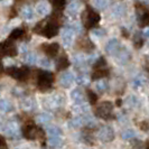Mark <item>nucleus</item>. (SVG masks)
Masks as SVG:
<instances>
[{
	"label": "nucleus",
	"instance_id": "f257e3e1",
	"mask_svg": "<svg viewBox=\"0 0 149 149\" xmlns=\"http://www.w3.org/2000/svg\"><path fill=\"white\" fill-rule=\"evenodd\" d=\"M7 74L13 76L16 80H26L29 75V68L26 66L22 67H8L7 68Z\"/></svg>",
	"mask_w": 149,
	"mask_h": 149
},
{
	"label": "nucleus",
	"instance_id": "f03ea898",
	"mask_svg": "<svg viewBox=\"0 0 149 149\" xmlns=\"http://www.w3.org/2000/svg\"><path fill=\"white\" fill-rule=\"evenodd\" d=\"M53 83V74L49 72H39L38 75V88L42 91L51 89Z\"/></svg>",
	"mask_w": 149,
	"mask_h": 149
},
{
	"label": "nucleus",
	"instance_id": "7ed1b4c3",
	"mask_svg": "<svg viewBox=\"0 0 149 149\" xmlns=\"http://www.w3.org/2000/svg\"><path fill=\"white\" fill-rule=\"evenodd\" d=\"M112 109H113V105H112L111 102L107 101V102H102L97 105V110H95V113L99 118H102V119H110L112 116Z\"/></svg>",
	"mask_w": 149,
	"mask_h": 149
},
{
	"label": "nucleus",
	"instance_id": "20e7f679",
	"mask_svg": "<svg viewBox=\"0 0 149 149\" xmlns=\"http://www.w3.org/2000/svg\"><path fill=\"white\" fill-rule=\"evenodd\" d=\"M100 22V15L93 11L91 8H88L84 15V25L86 28H92Z\"/></svg>",
	"mask_w": 149,
	"mask_h": 149
},
{
	"label": "nucleus",
	"instance_id": "39448f33",
	"mask_svg": "<svg viewBox=\"0 0 149 149\" xmlns=\"http://www.w3.org/2000/svg\"><path fill=\"white\" fill-rule=\"evenodd\" d=\"M2 131L6 136L11 137V138H19V136H20L19 127L15 121H9L6 125H3L2 126Z\"/></svg>",
	"mask_w": 149,
	"mask_h": 149
},
{
	"label": "nucleus",
	"instance_id": "423d86ee",
	"mask_svg": "<svg viewBox=\"0 0 149 149\" xmlns=\"http://www.w3.org/2000/svg\"><path fill=\"white\" fill-rule=\"evenodd\" d=\"M24 134L27 139L29 140H35L37 138H43V132L39 128L35 127L34 125H28L24 129Z\"/></svg>",
	"mask_w": 149,
	"mask_h": 149
},
{
	"label": "nucleus",
	"instance_id": "0eeeda50",
	"mask_svg": "<svg viewBox=\"0 0 149 149\" xmlns=\"http://www.w3.org/2000/svg\"><path fill=\"white\" fill-rule=\"evenodd\" d=\"M63 103V97L58 95V94H54V95H51V97H46L44 101H43V104L45 105L46 109H56L61 107Z\"/></svg>",
	"mask_w": 149,
	"mask_h": 149
},
{
	"label": "nucleus",
	"instance_id": "6e6552de",
	"mask_svg": "<svg viewBox=\"0 0 149 149\" xmlns=\"http://www.w3.org/2000/svg\"><path fill=\"white\" fill-rule=\"evenodd\" d=\"M99 139L102 142H110L114 139V131L111 127L109 126H104L99 130Z\"/></svg>",
	"mask_w": 149,
	"mask_h": 149
},
{
	"label": "nucleus",
	"instance_id": "1a4fd4ad",
	"mask_svg": "<svg viewBox=\"0 0 149 149\" xmlns=\"http://www.w3.org/2000/svg\"><path fill=\"white\" fill-rule=\"evenodd\" d=\"M92 121V118L91 117H88V116H77L75 117L74 119H72L70 121V127L72 128H80L84 126V125H88Z\"/></svg>",
	"mask_w": 149,
	"mask_h": 149
},
{
	"label": "nucleus",
	"instance_id": "9d476101",
	"mask_svg": "<svg viewBox=\"0 0 149 149\" xmlns=\"http://www.w3.org/2000/svg\"><path fill=\"white\" fill-rule=\"evenodd\" d=\"M1 54H2V56H10V57L15 56L17 54V51H16L14 44L11 43V40H7L1 45Z\"/></svg>",
	"mask_w": 149,
	"mask_h": 149
},
{
	"label": "nucleus",
	"instance_id": "9b49d317",
	"mask_svg": "<svg viewBox=\"0 0 149 149\" xmlns=\"http://www.w3.org/2000/svg\"><path fill=\"white\" fill-rule=\"evenodd\" d=\"M42 34L47 38H52L53 36H56L58 34V26L55 22H48L44 27Z\"/></svg>",
	"mask_w": 149,
	"mask_h": 149
},
{
	"label": "nucleus",
	"instance_id": "f8f14e48",
	"mask_svg": "<svg viewBox=\"0 0 149 149\" xmlns=\"http://www.w3.org/2000/svg\"><path fill=\"white\" fill-rule=\"evenodd\" d=\"M75 31L72 27H65L64 29L62 30V38H63V43L67 46L72 44L73 42V37H74Z\"/></svg>",
	"mask_w": 149,
	"mask_h": 149
},
{
	"label": "nucleus",
	"instance_id": "ddd939ff",
	"mask_svg": "<svg viewBox=\"0 0 149 149\" xmlns=\"http://www.w3.org/2000/svg\"><path fill=\"white\" fill-rule=\"evenodd\" d=\"M120 49V43L118 39L116 38H112L108 42V44L105 46V51L108 54H111V55H116L117 53L119 52Z\"/></svg>",
	"mask_w": 149,
	"mask_h": 149
},
{
	"label": "nucleus",
	"instance_id": "4468645a",
	"mask_svg": "<svg viewBox=\"0 0 149 149\" xmlns=\"http://www.w3.org/2000/svg\"><path fill=\"white\" fill-rule=\"evenodd\" d=\"M75 77L73 73H71V72H66V73H64V74L61 75L60 77V84L63 86V88H70L73 82H74Z\"/></svg>",
	"mask_w": 149,
	"mask_h": 149
},
{
	"label": "nucleus",
	"instance_id": "2eb2a0df",
	"mask_svg": "<svg viewBox=\"0 0 149 149\" xmlns=\"http://www.w3.org/2000/svg\"><path fill=\"white\" fill-rule=\"evenodd\" d=\"M71 97L76 104H83L85 103V97L80 89H74L71 92Z\"/></svg>",
	"mask_w": 149,
	"mask_h": 149
},
{
	"label": "nucleus",
	"instance_id": "dca6fc26",
	"mask_svg": "<svg viewBox=\"0 0 149 149\" xmlns=\"http://www.w3.org/2000/svg\"><path fill=\"white\" fill-rule=\"evenodd\" d=\"M42 47H43V51L48 56H55L57 54V52H58V49H60V45L57 44V43H53V44L49 45H43Z\"/></svg>",
	"mask_w": 149,
	"mask_h": 149
},
{
	"label": "nucleus",
	"instance_id": "f3484780",
	"mask_svg": "<svg viewBox=\"0 0 149 149\" xmlns=\"http://www.w3.org/2000/svg\"><path fill=\"white\" fill-rule=\"evenodd\" d=\"M118 61H120L121 63H126L129 58H130V53L128 52V49L126 48H120L119 52L116 54Z\"/></svg>",
	"mask_w": 149,
	"mask_h": 149
},
{
	"label": "nucleus",
	"instance_id": "a211bd4d",
	"mask_svg": "<svg viewBox=\"0 0 149 149\" xmlns=\"http://www.w3.org/2000/svg\"><path fill=\"white\" fill-rule=\"evenodd\" d=\"M73 63H74V65L76 67L83 68V67H85V65H86L88 60L84 56H82V55H75L74 57H73Z\"/></svg>",
	"mask_w": 149,
	"mask_h": 149
},
{
	"label": "nucleus",
	"instance_id": "6ab92c4d",
	"mask_svg": "<svg viewBox=\"0 0 149 149\" xmlns=\"http://www.w3.org/2000/svg\"><path fill=\"white\" fill-rule=\"evenodd\" d=\"M139 14V26L143 27L149 25V11H138Z\"/></svg>",
	"mask_w": 149,
	"mask_h": 149
},
{
	"label": "nucleus",
	"instance_id": "aec40b11",
	"mask_svg": "<svg viewBox=\"0 0 149 149\" xmlns=\"http://www.w3.org/2000/svg\"><path fill=\"white\" fill-rule=\"evenodd\" d=\"M22 108L25 111H31L35 108V101L30 97H27L22 102Z\"/></svg>",
	"mask_w": 149,
	"mask_h": 149
},
{
	"label": "nucleus",
	"instance_id": "412c9836",
	"mask_svg": "<svg viewBox=\"0 0 149 149\" xmlns=\"http://www.w3.org/2000/svg\"><path fill=\"white\" fill-rule=\"evenodd\" d=\"M79 10H80V3H79L77 1H73V2H71V5L68 6L67 13H68V15L70 16L75 17V16L77 15Z\"/></svg>",
	"mask_w": 149,
	"mask_h": 149
},
{
	"label": "nucleus",
	"instance_id": "4be33fe9",
	"mask_svg": "<svg viewBox=\"0 0 149 149\" xmlns=\"http://www.w3.org/2000/svg\"><path fill=\"white\" fill-rule=\"evenodd\" d=\"M146 83H147V79H146V76H143V75H138V76H136L134 79V86L136 89H139V88H142L143 85H146Z\"/></svg>",
	"mask_w": 149,
	"mask_h": 149
},
{
	"label": "nucleus",
	"instance_id": "5701e85b",
	"mask_svg": "<svg viewBox=\"0 0 149 149\" xmlns=\"http://www.w3.org/2000/svg\"><path fill=\"white\" fill-rule=\"evenodd\" d=\"M48 145L53 148H60L61 146L63 145V140L61 139L60 137H51L48 139Z\"/></svg>",
	"mask_w": 149,
	"mask_h": 149
},
{
	"label": "nucleus",
	"instance_id": "b1692460",
	"mask_svg": "<svg viewBox=\"0 0 149 149\" xmlns=\"http://www.w3.org/2000/svg\"><path fill=\"white\" fill-rule=\"evenodd\" d=\"M57 70L58 71H61V70H64V68H66L68 65H70V62H68V60H67V57L65 56V55H63L62 57H60L58 58V61H57Z\"/></svg>",
	"mask_w": 149,
	"mask_h": 149
},
{
	"label": "nucleus",
	"instance_id": "393cba45",
	"mask_svg": "<svg viewBox=\"0 0 149 149\" xmlns=\"http://www.w3.org/2000/svg\"><path fill=\"white\" fill-rule=\"evenodd\" d=\"M36 10H37V13L39 15L45 16L49 13V6H48L46 2H40L37 6V9H36Z\"/></svg>",
	"mask_w": 149,
	"mask_h": 149
},
{
	"label": "nucleus",
	"instance_id": "a878e982",
	"mask_svg": "<svg viewBox=\"0 0 149 149\" xmlns=\"http://www.w3.org/2000/svg\"><path fill=\"white\" fill-rule=\"evenodd\" d=\"M24 61L27 64H35L37 62V55L34 53H26L24 56Z\"/></svg>",
	"mask_w": 149,
	"mask_h": 149
},
{
	"label": "nucleus",
	"instance_id": "bb28decb",
	"mask_svg": "<svg viewBox=\"0 0 149 149\" xmlns=\"http://www.w3.org/2000/svg\"><path fill=\"white\" fill-rule=\"evenodd\" d=\"M90 82L89 80V76L85 74V73H81V74H79V76L76 77V83L79 84V85H88Z\"/></svg>",
	"mask_w": 149,
	"mask_h": 149
},
{
	"label": "nucleus",
	"instance_id": "cd10ccee",
	"mask_svg": "<svg viewBox=\"0 0 149 149\" xmlns=\"http://www.w3.org/2000/svg\"><path fill=\"white\" fill-rule=\"evenodd\" d=\"M22 18H25V19H31L34 17V10L30 7H28V6H26V7L22 8Z\"/></svg>",
	"mask_w": 149,
	"mask_h": 149
},
{
	"label": "nucleus",
	"instance_id": "c85d7f7f",
	"mask_svg": "<svg viewBox=\"0 0 149 149\" xmlns=\"http://www.w3.org/2000/svg\"><path fill=\"white\" fill-rule=\"evenodd\" d=\"M46 130H47L48 134H51V137H60V134H62L61 129L56 126H48L46 128Z\"/></svg>",
	"mask_w": 149,
	"mask_h": 149
},
{
	"label": "nucleus",
	"instance_id": "c756f323",
	"mask_svg": "<svg viewBox=\"0 0 149 149\" xmlns=\"http://www.w3.org/2000/svg\"><path fill=\"white\" fill-rule=\"evenodd\" d=\"M22 35H24V30L22 28H16L11 31L10 36H9V40H15V39H18V38H22Z\"/></svg>",
	"mask_w": 149,
	"mask_h": 149
},
{
	"label": "nucleus",
	"instance_id": "7c9ffc66",
	"mask_svg": "<svg viewBox=\"0 0 149 149\" xmlns=\"http://www.w3.org/2000/svg\"><path fill=\"white\" fill-rule=\"evenodd\" d=\"M0 108H1V112H2V113H6V112L11 111L13 105H11V103H10L9 101L2 99V100H1V103H0Z\"/></svg>",
	"mask_w": 149,
	"mask_h": 149
},
{
	"label": "nucleus",
	"instance_id": "2f4dec72",
	"mask_svg": "<svg viewBox=\"0 0 149 149\" xmlns=\"http://www.w3.org/2000/svg\"><path fill=\"white\" fill-rule=\"evenodd\" d=\"M73 110H74L76 113H79L80 116H84L86 112H88V105L85 104V103H83V104H76L73 108Z\"/></svg>",
	"mask_w": 149,
	"mask_h": 149
},
{
	"label": "nucleus",
	"instance_id": "473e14b6",
	"mask_svg": "<svg viewBox=\"0 0 149 149\" xmlns=\"http://www.w3.org/2000/svg\"><path fill=\"white\" fill-rule=\"evenodd\" d=\"M134 136H136V132H134L132 129H127V130H125V131H122V134H121V138L123 139V140H130V139H132Z\"/></svg>",
	"mask_w": 149,
	"mask_h": 149
},
{
	"label": "nucleus",
	"instance_id": "72a5a7b5",
	"mask_svg": "<svg viewBox=\"0 0 149 149\" xmlns=\"http://www.w3.org/2000/svg\"><path fill=\"white\" fill-rule=\"evenodd\" d=\"M80 46H81L82 49H85V51H91L94 47V45L92 44V42L89 40V39H83V40H81L80 42Z\"/></svg>",
	"mask_w": 149,
	"mask_h": 149
},
{
	"label": "nucleus",
	"instance_id": "f704fd0d",
	"mask_svg": "<svg viewBox=\"0 0 149 149\" xmlns=\"http://www.w3.org/2000/svg\"><path fill=\"white\" fill-rule=\"evenodd\" d=\"M108 75V70L107 68H100V70H97L95 72H94V74H93V79L94 80H97V79H102V77H104Z\"/></svg>",
	"mask_w": 149,
	"mask_h": 149
},
{
	"label": "nucleus",
	"instance_id": "c9c22d12",
	"mask_svg": "<svg viewBox=\"0 0 149 149\" xmlns=\"http://www.w3.org/2000/svg\"><path fill=\"white\" fill-rule=\"evenodd\" d=\"M93 3L94 6L100 9V10H103L107 8V6L109 5V0H93Z\"/></svg>",
	"mask_w": 149,
	"mask_h": 149
},
{
	"label": "nucleus",
	"instance_id": "e433bc0d",
	"mask_svg": "<svg viewBox=\"0 0 149 149\" xmlns=\"http://www.w3.org/2000/svg\"><path fill=\"white\" fill-rule=\"evenodd\" d=\"M36 120H37V122H39V123L46 125V123H48L51 121V118L46 113H40V114H38L37 117H36Z\"/></svg>",
	"mask_w": 149,
	"mask_h": 149
},
{
	"label": "nucleus",
	"instance_id": "4c0bfd02",
	"mask_svg": "<svg viewBox=\"0 0 149 149\" xmlns=\"http://www.w3.org/2000/svg\"><path fill=\"white\" fill-rule=\"evenodd\" d=\"M95 89H97V92H101V93H103L104 91H107L108 89V83L103 81V80H101V81H97V85H95Z\"/></svg>",
	"mask_w": 149,
	"mask_h": 149
},
{
	"label": "nucleus",
	"instance_id": "58836bf2",
	"mask_svg": "<svg viewBox=\"0 0 149 149\" xmlns=\"http://www.w3.org/2000/svg\"><path fill=\"white\" fill-rule=\"evenodd\" d=\"M49 2H51L57 10L62 9V8L66 5V0H49Z\"/></svg>",
	"mask_w": 149,
	"mask_h": 149
},
{
	"label": "nucleus",
	"instance_id": "ea45409f",
	"mask_svg": "<svg viewBox=\"0 0 149 149\" xmlns=\"http://www.w3.org/2000/svg\"><path fill=\"white\" fill-rule=\"evenodd\" d=\"M95 67H97V70H100V68H104L105 65H107V63H105V61L103 57H100V58H97V61H95Z\"/></svg>",
	"mask_w": 149,
	"mask_h": 149
},
{
	"label": "nucleus",
	"instance_id": "a19ab883",
	"mask_svg": "<svg viewBox=\"0 0 149 149\" xmlns=\"http://www.w3.org/2000/svg\"><path fill=\"white\" fill-rule=\"evenodd\" d=\"M92 34L97 37H103L105 35V30L103 28H94L92 30Z\"/></svg>",
	"mask_w": 149,
	"mask_h": 149
},
{
	"label": "nucleus",
	"instance_id": "79ce46f5",
	"mask_svg": "<svg viewBox=\"0 0 149 149\" xmlns=\"http://www.w3.org/2000/svg\"><path fill=\"white\" fill-rule=\"evenodd\" d=\"M127 103L130 105V107H137V105H138V100H137V97H136L131 95V97H128Z\"/></svg>",
	"mask_w": 149,
	"mask_h": 149
},
{
	"label": "nucleus",
	"instance_id": "37998d69",
	"mask_svg": "<svg viewBox=\"0 0 149 149\" xmlns=\"http://www.w3.org/2000/svg\"><path fill=\"white\" fill-rule=\"evenodd\" d=\"M132 149H145V145L139 140H136L132 145Z\"/></svg>",
	"mask_w": 149,
	"mask_h": 149
},
{
	"label": "nucleus",
	"instance_id": "c03bdc74",
	"mask_svg": "<svg viewBox=\"0 0 149 149\" xmlns=\"http://www.w3.org/2000/svg\"><path fill=\"white\" fill-rule=\"evenodd\" d=\"M88 95H89V97H90V103H95V101H97V95L92 92V91H89L88 92Z\"/></svg>",
	"mask_w": 149,
	"mask_h": 149
},
{
	"label": "nucleus",
	"instance_id": "a18cd8bd",
	"mask_svg": "<svg viewBox=\"0 0 149 149\" xmlns=\"http://www.w3.org/2000/svg\"><path fill=\"white\" fill-rule=\"evenodd\" d=\"M40 65L43 67H49L51 66V62L47 60V58H43V60H40Z\"/></svg>",
	"mask_w": 149,
	"mask_h": 149
},
{
	"label": "nucleus",
	"instance_id": "49530a36",
	"mask_svg": "<svg viewBox=\"0 0 149 149\" xmlns=\"http://www.w3.org/2000/svg\"><path fill=\"white\" fill-rule=\"evenodd\" d=\"M13 92H14V95H18V97L24 94V90H22L20 88H15L13 90Z\"/></svg>",
	"mask_w": 149,
	"mask_h": 149
},
{
	"label": "nucleus",
	"instance_id": "de8ad7c7",
	"mask_svg": "<svg viewBox=\"0 0 149 149\" xmlns=\"http://www.w3.org/2000/svg\"><path fill=\"white\" fill-rule=\"evenodd\" d=\"M1 149H8L7 145H6V141L3 138H1Z\"/></svg>",
	"mask_w": 149,
	"mask_h": 149
},
{
	"label": "nucleus",
	"instance_id": "09e8293b",
	"mask_svg": "<svg viewBox=\"0 0 149 149\" xmlns=\"http://www.w3.org/2000/svg\"><path fill=\"white\" fill-rule=\"evenodd\" d=\"M11 1L13 0H1V3H2V6H7V5L11 3Z\"/></svg>",
	"mask_w": 149,
	"mask_h": 149
},
{
	"label": "nucleus",
	"instance_id": "8fccbe9b",
	"mask_svg": "<svg viewBox=\"0 0 149 149\" xmlns=\"http://www.w3.org/2000/svg\"><path fill=\"white\" fill-rule=\"evenodd\" d=\"M143 36H146V37H149V28L143 31Z\"/></svg>",
	"mask_w": 149,
	"mask_h": 149
},
{
	"label": "nucleus",
	"instance_id": "3c124183",
	"mask_svg": "<svg viewBox=\"0 0 149 149\" xmlns=\"http://www.w3.org/2000/svg\"><path fill=\"white\" fill-rule=\"evenodd\" d=\"M145 149H149V141L146 143V148H145Z\"/></svg>",
	"mask_w": 149,
	"mask_h": 149
},
{
	"label": "nucleus",
	"instance_id": "603ef678",
	"mask_svg": "<svg viewBox=\"0 0 149 149\" xmlns=\"http://www.w3.org/2000/svg\"><path fill=\"white\" fill-rule=\"evenodd\" d=\"M17 1H34V0H17Z\"/></svg>",
	"mask_w": 149,
	"mask_h": 149
}]
</instances>
